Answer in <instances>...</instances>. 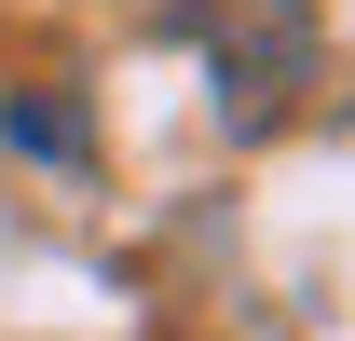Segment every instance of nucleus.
<instances>
[{"mask_svg":"<svg viewBox=\"0 0 355 341\" xmlns=\"http://www.w3.org/2000/svg\"><path fill=\"white\" fill-rule=\"evenodd\" d=\"M0 137H14V150H42V164H83V123H69V110H42V96H14V110H0Z\"/></svg>","mask_w":355,"mask_h":341,"instance_id":"obj_2","label":"nucleus"},{"mask_svg":"<svg viewBox=\"0 0 355 341\" xmlns=\"http://www.w3.org/2000/svg\"><path fill=\"white\" fill-rule=\"evenodd\" d=\"M205 69H219V123L232 137H273L314 82V0H205Z\"/></svg>","mask_w":355,"mask_h":341,"instance_id":"obj_1","label":"nucleus"}]
</instances>
